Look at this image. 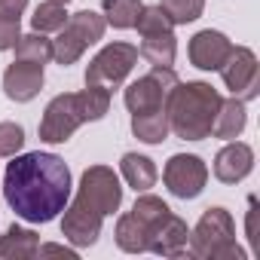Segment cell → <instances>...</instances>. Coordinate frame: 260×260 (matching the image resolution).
<instances>
[{"label": "cell", "mask_w": 260, "mask_h": 260, "mask_svg": "<svg viewBox=\"0 0 260 260\" xmlns=\"http://www.w3.org/2000/svg\"><path fill=\"white\" fill-rule=\"evenodd\" d=\"M220 77H223V86L236 98H242V101L257 98V55L248 46L230 49L226 61L220 64Z\"/></svg>", "instance_id": "cell-11"}, {"label": "cell", "mask_w": 260, "mask_h": 260, "mask_svg": "<svg viewBox=\"0 0 260 260\" xmlns=\"http://www.w3.org/2000/svg\"><path fill=\"white\" fill-rule=\"evenodd\" d=\"M119 205H122V187L116 172L110 166H89L80 178L74 202L64 205L61 236L77 248L95 245L101 236L104 217L119 211Z\"/></svg>", "instance_id": "cell-2"}, {"label": "cell", "mask_w": 260, "mask_h": 260, "mask_svg": "<svg viewBox=\"0 0 260 260\" xmlns=\"http://www.w3.org/2000/svg\"><path fill=\"white\" fill-rule=\"evenodd\" d=\"M83 125V116L77 110V95L74 92H61L55 95L40 119V141L46 144H64L71 141V135Z\"/></svg>", "instance_id": "cell-10"}, {"label": "cell", "mask_w": 260, "mask_h": 260, "mask_svg": "<svg viewBox=\"0 0 260 260\" xmlns=\"http://www.w3.org/2000/svg\"><path fill=\"white\" fill-rule=\"evenodd\" d=\"M162 181H166L172 196L196 199L208 184V166L196 153H175L162 169Z\"/></svg>", "instance_id": "cell-8"}, {"label": "cell", "mask_w": 260, "mask_h": 260, "mask_svg": "<svg viewBox=\"0 0 260 260\" xmlns=\"http://www.w3.org/2000/svg\"><path fill=\"white\" fill-rule=\"evenodd\" d=\"M230 49H233L230 37L220 34V31H211V28L193 34V40H190V46H187L190 61H193V68H199V71H220V64L226 61Z\"/></svg>", "instance_id": "cell-13"}, {"label": "cell", "mask_w": 260, "mask_h": 260, "mask_svg": "<svg viewBox=\"0 0 260 260\" xmlns=\"http://www.w3.org/2000/svg\"><path fill=\"white\" fill-rule=\"evenodd\" d=\"M119 172L135 193H144L156 184V166L150 156H141V153H125L119 159Z\"/></svg>", "instance_id": "cell-18"}, {"label": "cell", "mask_w": 260, "mask_h": 260, "mask_svg": "<svg viewBox=\"0 0 260 260\" xmlns=\"http://www.w3.org/2000/svg\"><path fill=\"white\" fill-rule=\"evenodd\" d=\"M251 169H254V150L245 141L233 138L214 156V178L220 184H239V181H245L251 175Z\"/></svg>", "instance_id": "cell-14"}, {"label": "cell", "mask_w": 260, "mask_h": 260, "mask_svg": "<svg viewBox=\"0 0 260 260\" xmlns=\"http://www.w3.org/2000/svg\"><path fill=\"white\" fill-rule=\"evenodd\" d=\"M28 10V0H0V19L22 22V13Z\"/></svg>", "instance_id": "cell-28"}, {"label": "cell", "mask_w": 260, "mask_h": 260, "mask_svg": "<svg viewBox=\"0 0 260 260\" xmlns=\"http://www.w3.org/2000/svg\"><path fill=\"white\" fill-rule=\"evenodd\" d=\"M178 83V74L172 68H153L150 74L138 77L125 89V107L128 113H144V110H159L166 107V98L172 86Z\"/></svg>", "instance_id": "cell-9"}, {"label": "cell", "mask_w": 260, "mask_h": 260, "mask_svg": "<svg viewBox=\"0 0 260 260\" xmlns=\"http://www.w3.org/2000/svg\"><path fill=\"white\" fill-rule=\"evenodd\" d=\"M135 28H138V34H141V37H147V34H166V31H175L172 19L162 13V7H159V4H156V7H141V13H138V19H135Z\"/></svg>", "instance_id": "cell-25"}, {"label": "cell", "mask_w": 260, "mask_h": 260, "mask_svg": "<svg viewBox=\"0 0 260 260\" xmlns=\"http://www.w3.org/2000/svg\"><path fill=\"white\" fill-rule=\"evenodd\" d=\"M141 0H101V16L107 25L125 31V28H135V19L141 13Z\"/></svg>", "instance_id": "cell-21"}, {"label": "cell", "mask_w": 260, "mask_h": 260, "mask_svg": "<svg viewBox=\"0 0 260 260\" xmlns=\"http://www.w3.org/2000/svg\"><path fill=\"white\" fill-rule=\"evenodd\" d=\"M187 254L199 260H245V251L236 245V220L226 208H205L196 230L190 233Z\"/></svg>", "instance_id": "cell-5"}, {"label": "cell", "mask_w": 260, "mask_h": 260, "mask_svg": "<svg viewBox=\"0 0 260 260\" xmlns=\"http://www.w3.org/2000/svg\"><path fill=\"white\" fill-rule=\"evenodd\" d=\"M37 254H64V257L77 260V251H71V248H64V245H40Z\"/></svg>", "instance_id": "cell-30"}, {"label": "cell", "mask_w": 260, "mask_h": 260, "mask_svg": "<svg viewBox=\"0 0 260 260\" xmlns=\"http://www.w3.org/2000/svg\"><path fill=\"white\" fill-rule=\"evenodd\" d=\"M43 89V64H34V61H13L7 71H4V92L10 101H34Z\"/></svg>", "instance_id": "cell-12"}, {"label": "cell", "mask_w": 260, "mask_h": 260, "mask_svg": "<svg viewBox=\"0 0 260 260\" xmlns=\"http://www.w3.org/2000/svg\"><path fill=\"white\" fill-rule=\"evenodd\" d=\"M220 92L211 83L187 80L175 83L166 98V116H169V132H175L181 141H205L211 138V125L220 107Z\"/></svg>", "instance_id": "cell-3"}, {"label": "cell", "mask_w": 260, "mask_h": 260, "mask_svg": "<svg viewBox=\"0 0 260 260\" xmlns=\"http://www.w3.org/2000/svg\"><path fill=\"white\" fill-rule=\"evenodd\" d=\"M16 58L19 61H34V64H46L49 58H52V40H46L40 31H34V34H22L19 40H16Z\"/></svg>", "instance_id": "cell-22"}, {"label": "cell", "mask_w": 260, "mask_h": 260, "mask_svg": "<svg viewBox=\"0 0 260 260\" xmlns=\"http://www.w3.org/2000/svg\"><path fill=\"white\" fill-rule=\"evenodd\" d=\"M138 55L147 58L153 68H172V64H175V55H178V37H175V31L141 37Z\"/></svg>", "instance_id": "cell-17"}, {"label": "cell", "mask_w": 260, "mask_h": 260, "mask_svg": "<svg viewBox=\"0 0 260 260\" xmlns=\"http://www.w3.org/2000/svg\"><path fill=\"white\" fill-rule=\"evenodd\" d=\"M138 64V46L132 43H107L89 64H86V83L107 86L110 92L122 86V80Z\"/></svg>", "instance_id": "cell-7"}, {"label": "cell", "mask_w": 260, "mask_h": 260, "mask_svg": "<svg viewBox=\"0 0 260 260\" xmlns=\"http://www.w3.org/2000/svg\"><path fill=\"white\" fill-rule=\"evenodd\" d=\"M248 242L251 251H260V236H257V199H248Z\"/></svg>", "instance_id": "cell-29"}, {"label": "cell", "mask_w": 260, "mask_h": 260, "mask_svg": "<svg viewBox=\"0 0 260 260\" xmlns=\"http://www.w3.org/2000/svg\"><path fill=\"white\" fill-rule=\"evenodd\" d=\"M19 37H22V31H19V22H10V19H0V52H7V49H13Z\"/></svg>", "instance_id": "cell-27"}, {"label": "cell", "mask_w": 260, "mask_h": 260, "mask_svg": "<svg viewBox=\"0 0 260 260\" xmlns=\"http://www.w3.org/2000/svg\"><path fill=\"white\" fill-rule=\"evenodd\" d=\"M245 122H248V110H245V101L242 98H223L220 107H217V116H214V125H211V135L214 138H223V141H233L245 132Z\"/></svg>", "instance_id": "cell-15"}, {"label": "cell", "mask_w": 260, "mask_h": 260, "mask_svg": "<svg viewBox=\"0 0 260 260\" xmlns=\"http://www.w3.org/2000/svg\"><path fill=\"white\" fill-rule=\"evenodd\" d=\"M172 214V208L159 199V196H150L144 190V196L135 199L132 211L119 214L116 220V245L125 251V254H144L153 248L156 242V233L162 230L166 217Z\"/></svg>", "instance_id": "cell-4"}, {"label": "cell", "mask_w": 260, "mask_h": 260, "mask_svg": "<svg viewBox=\"0 0 260 260\" xmlns=\"http://www.w3.org/2000/svg\"><path fill=\"white\" fill-rule=\"evenodd\" d=\"M110 89L107 86H98V83H86L83 92H77V110L83 116V122H95V119H104L107 110H110Z\"/></svg>", "instance_id": "cell-20"}, {"label": "cell", "mask_w": 260, "mask_h": 260, "mask_svg": "<svg viewBox=\"0 0 260 260\" xmlns=\"http://www.w3.org/2000/svg\"><path fill=\"white\" fill-rule=\"evenodd\" d=\"M40 248V236L28 226H7V233L0 236V260H31L37 257Z\"/></svg>", "instance_id": "cell-16"}, {"label": "cell", "mask_w": 260, "mask_h": 260, "mask_svg": "<svg viewBox=\"0 0 260 260\" xmlns=\"http://www.w3.org/2000/svg\"><path fill=\"white\" fill-rule=\"evenodd\" d=\"M159 7L172 25H190L205 13V0H159Z\"/></svg>", "instance_id": "cell-24"}, {"label": "cell", "mask_w": 260, "mask_h": 260, "mask_svg": "<svg viewBox=\"0 0 260 260\" xmlns=\"http://www.w3.org/2000/svg\"><path fill=\"white\" fill-rule=\"evenodd\" d=\"M104 28H107L104 16H98V13H92V10H80V13L68 16L64 28H61L58 37L52 40V58H55L61 68H71L74 61H80V55H83L92 43H98V40L104 37Z\"/></svg>", "instance_id": "cell-6"}, {"label": "cell", "mask_w": 260, "mask_h": 260, "mask_svg": "<svg viewBox=\"0 0 260 260\" xmlns=\"http://www.w3.org/2000/svg\"><path fill=\"white\" fill-rule=\"evenodd\" d=\"M68 22V10L64 4H55V0H46V4H40L31 16V28L46 34V31H61Z\"/></svg>", "instance_id": "cell-23"}, {"label": "cell", "mask_w": 260, "mask_h": 260, "mask_svg": "<svg viewBox=\"0 0 260 260\" xmlns=\"http://www.w3.org/2000/svg\"><path fill=\"white\" fill-rule=\"evenodd\" d=\"M55 4H64V7H68V4H71V0H55Z\"/></svg>", "instance_id": "cell-31"}, {"label": "cell", "mask_w": 260, "mask_h": 260, "mask_svg": "<svg viewBox=\"0 0 260 260\" xmlns=\"http://www.w3.org/2000/svg\"><path fill=\"white\" fill-rule=\"evenodd\" d=\"M4 199L28 223L55 220L71 199L68 162L43 150L13 156V162L4 172Z\"/></svg>", "instance_id": "cell-1"}, {"label": "cell", "mask_w": 260, "mask_h": 260, "mask_svg": "<svg viewBox=\"0 0 260 260\" xmlns=\"http://www.w3.org/2000/svg\"><path fill=\"white\" fill-rule=\"evenodd\" d=\"M132 135L144 144H162L169 138V116L166 107L159 110H144V113H132Z\"/></svg>", "instance_id": "cell-19"}, {"label": "cell", "mask_w": 260, "mask_h": 260, "mask_svg": "<svg viewBox=\"0 0 260 260\" xmlns=\"http://www.w3.org/2000/svg\"><path fill=\"white\" fill-rule=\"evenodd\" d=\"M25 147V128L19 122H0V156H16Z\"/></svg>", "instance_id": "cell-26"}]
</instances>
